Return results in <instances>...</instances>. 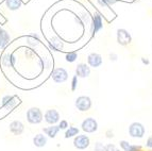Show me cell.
<instances>
[{
	"mask_svg": "<svg viewBox=\"0 0 152 151\" xmlns=\"http://www.w3.org/2000/svg\"><path fill=\"white\" fill-rule=\"evenodd\" d=\"M47 141H48V139L47 136L44 135L43 133H38L36 134L34 137H33V145L37 148H43L47 145Z\"/></svg>",
	"mask_w": 152,
	"mask_h": 151,
	"instance_id": "obj_14",
	"label": "cell"
},
{
	"mask_svg": "<svg viewBox=\"0 0 152 151\" xmlns=\"http://www.w3.org/2000/svg\"><path fill=\"white\" fill-rule=\"evenodd\" d=\"M79 134V129L77 127L70 126L66 129L65 132V139H70V137H76Z\"/></svg>",
	"mask_w": 152,
	"mask_h": 151,
	"instance_id": "obj_21",
	"label": "cell"
},
{
	"mask_svg": "<svg viewBox=\"0 0 152 151\" xmlns=\"http://www.w3.org/2000/svg\"><path fill=\"white\" fill-rule=\"evenodd\" d=\"M51 77H52V80H53L56 83H58V84L64 83V82L67 81V79H68V71L63 67H58V68H56V69H53Z\"/></svg>",
	"mask_w": 152,
	"mask_h": 151,
	"instance_id": "obj_7",
	"label": "cell"
},
{
	"mask_svg": "<svg viewBox=\"0 0 152 151\" xmlns=\"http://www.w3.org/2000/svg\"><path fill=\"white\" fill-rule=\"evenodd\" d=\"M5 5L10 11H17L23 5L21 0H5Z\"/></svg>",
	"mask_w": 152,
	"mask_h": 151,
	"instance_id": "obj_19",
	"label": "cell"
},
{
	"mask_svg": "<svg viewBox=\"0 0 152 151\" xmlns=\"http://www.w3.org/2000/svg\"><path fill=\"white\" fill-rule=\"evenodd\" d=\"M146 146H147L148 148L152 149V135H151V136H149V137H148L147 141H146Z\"/></svg>",
	"mask_w": 152,
	"mask_h": 151,
	"instance_id": "obj_30",
	"label": "cell"
},
{
	"mask_svg": "<svg viewBox=\"0 0 152 151\" xmlns=\"http://www.w3.org/2000/svg\"><path fill=\"white\" fill-rule=\"evenodd\" d=\"M78 59V53L77 52H68L66 53L65 56V60L66 62H68V63H74V62H76V60Z\"/></svg>",
	"mask_w": 152,
	"mask_h": 151,
	"instance_id": "obj_22",
	"label": "cell"
},
{
	"mask_svg": "<svg viewBox=\"0 0 152 151\" xmlns=\"http://www.w3.org/2000/svg\"><path fill=\"white\" fill-rule=\"evenodd\" d=\"M78 87V77L74 76L71 79V91H76Z\"/></svg>",
	"mask_w": 152,
	"mask_h": 151,
	"instance_id": "obj_25",
	"label": "cell"
},
{
	"mask_svg": "<svg viewBox=\"0 0 152 151\" xmlns=\"http://www.w3.org/2000/svg\"><path fill=\"white\" fill-rule=\"evenodd\" d=\"M68 127H69V125L67 120H64L63 119V120L58 121V128H60V130H66Z\"/></svg>",
	"mask_w": 152,
	"mask_h": 151,
	"instance_id": "obj_26",
	"label": "cell"
},
{
	"mask_svg": "<svg viewBox=\"0 0 152 151\" xmlns=\"http://www.w3.org/2000/svg\"><path fill=\"white\" fill-rule=\"evenodd\" d=\"M102 63H103V60H102L101 54H99V53L91 52L87 56V64L89 67L98 68L102 65Z\"/></svg>",
	"mask_w": 152,
	"mask_h": 151,
	"instance_id": "obj_10",
	"label": "cell"
},
{
	"mask_svg": "<svg viewBox=\"0 0 152 151\" xmlns=\"http://www.w3.org/2000/svg\"><path fill=\"white\" fill-rule=\"evenodd\" d=\"M1 64L2 66L7 68H11V67H14L16 64V58L13 56L12 53H4L1 58Z\"/></svg>",
	"mask_w": 152,
	"mask_h": 151,
	"instance_id": "obj_13",
	"label": "cell"
},
{
	"mask_svg": "<svg viewBox=\"0 0 152 151\" xmlns=\"http://www.w3.org/2000/svg\"><path fill=\"white\" fill-rule=\"evenodd\" d=\"M19 102H20L19 98L13 95H5V96H3L2 99H1V103H2L3 108L9 112L13 111V110L19 104Z\"/></svg>",
	"mask_w": 152,
	"mask_h": 151,
	"instance_id": "obj_3",
	"label": "cell"
},
{
	"mask_svg": "<svg viewBox=\"0 0 152 151\" xmlns=\"http://www.w3.org/2000/svg\"><path fill=\"white\" fill-rule=\"evenodd\" d=\"M60 118H61V115H60V113L56 111V108H49L44 114V119L49 125H56V123H58L60 121Z\"/></svg>",
	"mask_w": 152,
	"mask_h": 151,
	"instance_id": "obj_9",
	"label": "cell"
},
{
	"mask_svg": "<svg viewBox=\"0 0 152 151\" xmlns=\"http://www.w3.org/2000/svg\"><path fill=\"white\" fill-rule=\"evenodd\" d=\"M75 106H76L77 110L80 112H87L91 110L93 102L91 99L88 96H79L78 98L75 101Z\"/></svg>",
	"mask_w": 152,
	"mask_h": 151,
	"instance_id": "obj_4",
	"label": "cell"
},
{
	"mask_svg": "<svg viewBox=\"0 0 152 151\" xmlns=\"http://www.w3.org/2000/svg\"><path fill=\"white\" fill-rule=\"evenodd\" d=\"M116 37H117V43L121 46H127L129 44H131L132 42V36L129 33V31L122 28L117 30Z\"/></svg>",
	"mask_w": 152,
	"mask_h": 151,
	"instance_id": "obj_8",
	"label": "cell"
},
{
	"mask_svg": "<svg viewBox=\"0 0 152 151\" xmlns=\"http://www.w3.org/2000/svg\"><path fill=\"white\" fill-rule=\"evenodd\" d=\"M102 151H120V149L114 144H107V145H104Z\"/></svg>",
	"mask_w": 152,
	"mask_h": 151,
	"instance_id": "obj_23",
	"label": "cell"
},
{
	"mask_svg": "<svg viewBox=\"0 0 152 151\" xmlns=\"http://www.w3.org/2000/svg\"><path fill=\"white\" fill-rule=\"evenodd\" d=\"M11 36L9 32L4 29H0V47L1 49H4L10 44Z\"/></svg>",
	"mask_w": 152,
	"mask_h": 151,
	"instance_id": "obj_16",
	"label": "cell"
},
{
	"mask_svg": "<svg viewBox=\"0 0 152 151\" xmlns=\"http://www.w3.org/2000/svg\"><path fill=\"white\" fill-rule=\"evenodd\" d=\"M26 117H27V121L31 125H38L44 119L43 112L38 108H30L26 113Z\"/></svg>",
	"mask_w": 152,
	"mask_h": 151,
	"instance_id": "obj_1",
	"label": "cell"
},
{
	"mask_svg": "<svg viewBox=\"0 0 152 151\" xmlns=\"http://www.w3.org/2000/svg\"><path fill=\"white\" fill-rule=\"evenodd\" d=\"M105 136H107V139H113L114 137V132H113V130H107V132H105Z\"/></svg>",
	"mask_w": 152,
	"mask_h": 151,
	"instance_id": "obj_29",
	"label": "cell"
},
{
	"mask_svg": "<svg viewBox=\"0 0 152 151\" xmlns=\"http://www.w3.org/2000/svg\"><path fill=\"white\" fill-rule=\"evenodd\" d=\"M120 148L124 151H140L142 147L140 145H132L127 141H119Z\"/></svg>",
	"mask_w": 152,
	"mask_h": 151,
	"instance_id": "obj_17",
	"label": "cell"
},
{
	"mask_svg": "<svg viewBox=\"0 0 152 151\" xmlns=\"http://www.w3.org/2000/svg\"><path fill=\"white\" fill-rule=\"evenodd\" d=\"M91 145V139L85 134H78L74 139V146L78 150H84L89 147Z\"/></svg>",
	"mask_w": 152,
	"mask_h": 151,
	"instance_id": "obj_6",
	"label": "cell"
},
{
	"mask_svg": "<svg viewBox=\"0 0 152 151\" xmlns=\"http://www.w3.org/2000/svg\"><path fill=\"white\" fill-rule=\"evenodd\" d=\"M91 75V67L85 63H79L76 67V76L78 78H87Z\"/></svg>",
	"mask_w": 152,
	"mask_h": 151,
	"instance_id": "obj_12",
	"label": "cell"
},
{
	"mask_svg": "<svg viewBox=\"0 0 152 151\" xmlns=\"http://www.w3.org/2000/svg\"><path fill=\"white\" fill-rule=\"evenodd\" d=\"M103 28L102 25V16L99 13H95L94 14V33H97Z\"/></svg>",
	"mask_w": 152,
	"mask_h": 151,
	"instance_id": "obj_20",
	"label": "cell"
},
{
	"mask_svg": "<svg viewBox=\"0 0 152 151\" xmlns=\"http://www.w3.org/2000/svg\"><path fill=\"white\" fill-rule=\"evenodd\" d=\"M104 145L102 143H100V141H98V143L95 144V147H94V151H102V149H103Z\"/></svg>",
	"mask_w": 152,
	"mask_h": 151,
	"instance_id": "obj_27",
	"label": "cell"
},
{
	"mask_svg": "<svg viewBox=\"0 0 152 151\" xmlns=\"http://www.w3.org/2000/svg\"><path fill=\"white\" fill-rule=\"evenodd\" d=\"M9 129H10L11 133L18 136V135H21L23 133V131H25V125L20 120H14L10 123Z\"/></svg>",
	"mask_w": 152,
	"mask_h": 151,
	"instance_id": "obj_11",
	"label": "cell"
},
{
	"mask_svg": "<svg viewBox=\"0 0 152 151\" xmlns=\"http://www.w3.org/2000/svg\"><path fill=\"white\" fill-rule=\"evenodd\" d=\"M109 58H110V60H111L112 62H116V61L118 60V54H116V53H114V52H112V53H110Z\"/></svg>",
	"mask_w": 152,
	"mask_h": 151,
	"instance_id": "obj_28",
	"label": "cell"
},
{
	"mask_svg": "<svg viewBox=\"0 0 152 151\" xmlns=\"http://www.w3.org/2000/svg\"><path fill=\"white\" fill-rule=\"evenodd\" d=\"M117 0H98V3L101 7H110L116 3Z\"/></svg>",
	"mask_w": 152,
	"mask_h": 151,
	"instance_id": "obj_24",
	"label": "cell"
},
{
	"mask_svg": "<svg viewBox=\"0 0 152 151\" xmlns=\"http://www.w3.org/2000/svg\"><path fill=\"white\" fill-rule=\"evenodd\" d=\"M146 133V128L140 122H132L129 126V135L133 139H142Z\"/></svg>",
	"mask_w": 152,
	"mask_h": 151,
	"instance_id": "obj_2",
	"label": "cell"
},
{
	"mask_svg": "<svg viewBox=\"0 0 152 151\" xmlns=\"http://www.w3.org/2000/svg\"><path fill=\"white\" fill-rule=\"evenodd\" d=\"M43 132L45 135H47L48 137H50V139H54V137L58 135V132H60V128H58V126H56V125H50L49 127L44 128Z\"/></svg>",
	"mask_w": 152,
	"mask_h": 151,
	"instance_id": "obj_15",
	"label": "cell"
},
{
	"mask_svg": "<svg viewBox=\"0 0 152 151\" xmlns=\"http://www.w3.org/2000/svg\"><path fill=\"white\" fill-rule=\"evenodd\" d=\"M140 60H142V63L144 64V65H149L150 64V61L148 60L147 58H142Z\"/></svg>",
	"mask_w": 152,
	"mask_h": 151,
	"instance_id": "obj_31",
	"label": "cell"
},
{
	"mask_svg": "<svg viewBox=\"0 0 152 151\" xmlns=\"http://www.w3.org/2000/svg\"><path fill=\"white\" fill-rule=\"evenodd\" d=\"M81 129L85 133H95L98 130V122L93 117H87L82 121Z\"/></svg>",
	"mask_w": 152,
	"mask_h": 151,
	"instance_id": "obj_5",
	"label": "cell"
},
{
	"mask_svg": "<svg viewBox=\"0 0 152 151\" xmlns=\"http://www.w3.org/2000/svg\"><path fill=\"white\" fill-rule=\"evenodd\" d=\"M49 45H50V47L56 51H62L64 48L63 42L58 37H56V36H54V37H52L49 40Z\"/></svg>",
	"mask_w": 152,
	"mask_h": 151,
	"instance_id": "obj_18",
	"label": "cell"
},
{
	"mask_svg": "<svg viewBox=\"0 0 152 151\" xmlns=\"http://www.w3.org/2000/svg\"><path fill=\"white\" fill-rule=\"evenodd\" d=\"M0 49H1V47H0Z\"/></svg>",
	"mask_w": 152,
	"mask_h": 151,
	"instance_id": "obj_32",
	"label": "cell"
}]
</instances>
